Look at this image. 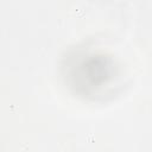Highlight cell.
Masks as SVG:
<instances>
[{"mask_svg":"<svg viewBox=\"0 0 152 152\" xmlns=\"http://www.w3.org/2000/svg\"><path fill=\"white\" fill-rule=\"evenodd\" d=\"M62 68L69 89L84 99L103 96L120 76L116 59L102 50L74 51L68 55Z\"/></svg>","mask_w":152,"mask_h":152,"instance_id":"obj_1","label":"cell"}]
</instances>
